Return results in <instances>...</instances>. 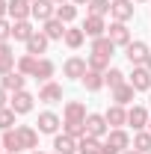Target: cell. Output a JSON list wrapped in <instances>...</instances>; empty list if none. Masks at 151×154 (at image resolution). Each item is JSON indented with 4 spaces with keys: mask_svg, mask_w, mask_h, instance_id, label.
<instances>
[{
    "mask_svg": "<svg viewBox=\"0 0 151 154\" xmlns=\"http://www.w3.org/2000/svg\"><path fill=\"white\" fill-rule=\"evenodd\" d=\"M107 134H110V125H107L104 113H89V116H86V136H98V139H104Z\"/></svg>",
    "mask_w": 151,
    "mask_h": 154,
    "instance_id": "obj_1",
    "label": "cell"
},
{
    "mask_svg": "<svg viewBox=\"0 0 151 154\" xmlns=\"http://www.w3.org/2000/svg\"><path fill=\"white\" fill-rule=\"evenodd\" d=\"M107 36L113 42L116 48H128L131 45V30H128V24H122V21H113L110 27H107Z\"/></svg>",
    "mask_w": 151,
    "mask_h": 154,
    "instance_id": "obj_2",
    "label": "cell"
},
{
    "mask_svg": "<svg viewBox=\"0 0 151 154\" xmlns=\"http://www.w3.org/2000/svg\"><path fill=\"white\" fill-rule=\"evenodd\" d=\"M148 54H151V48L145 45V42H131V45L125 48V57H128L131 65H145Z\"/></svg>",
    "mask_w": 151,
    "mask_h": 154,
    "instance_id": "obj_3",
    "label": "cell"
},
{
    "mask_svg": "<svg viewBox=\"0 0 151 154\" xmlns=\"http://www.w3.org/2000/svg\"><path fill=\"white\" fill-rule=\"evenodd\" d=\"M128 83L136 92H151V71L145 65H133V74L128 77Z\"/></svg>",
    "mask_w": 151,
    "mask_h": 154,
    "instance_id": "obj_4",
    "label": "cell"
},
{
    "mask_svg": "<svg viewBox=\"0 0 151 154\" xmlns=\"http://www.w3.org/2000/svg\"><path fill=\"white\" fill-rule=\"evenodd\" d=\"M86 71H89V65H86V59H83V57H68V59H65V65H62V74L71 77V80H83Z\"/></svg>",
    "mask_w": 151,
    "mask_h": 154,
    "instance_id": "obj_5",
    "label": "cell"
},
{
    "mask_svg": "<svg viewBox=\"0 0 151 154\" xmlns=\"http://www.w3.org/2000/svg\"><path fill=\"white\" fill-rule=\"evenodd\" d=\"M33 101H36V98L30 95L27 89H21V92H15V95L9 98V107H12L18 116H27L30 110H33Z\"/></svg>",
    "mask_w": 151,
    "mask_h": 154,
    "instance_id": "obj_6",
    "label": "cell"
},
{
    "mask_svg": "<svg viewBox=\"0 0 151 154\" xmlns=\"http://www.w3.org/2000/svg\"><path fill=\"white\" fill-rule=\"evenodd\" d=\"M30 6H33V18L42 21V24L57 18V3H51V0H33Z\"/></svg>",
    "mask_w": 151,
    "mask_h": 154,
    "instance_id": "obj_7",
    "label": "cell"
},
{
    "mask_svg": "<svg viewBox=\"0 0 151 154\" xmlns=\"http://www.w3.org/2000/svg\"><path fill=\"white\" fill-rule=\"evenodd\" d=\"M59 125H62V119H59L57 113H51V110H45V113H39V134H54L57 136V131H59Z\"/></svg>",
    "mask_w": 151,
    "mask_h": 154,
    "instance_id": "obj_8",
    "label": "cell"
},
{
    "mask_svg": "<svg viewBox=\"0 0 151 154\" xmlns=\"http://www.w3.org/2000/svg\"><path fill=\"white\" fill-rule=\"evenodd\" d=\"M148 110H145V107H136V104H133L131 110H128V125H131L133 128V134H136V131H145V128H148Z\"/></svg>",
    "mask_w": 151,
    "mask_h": 154,
    "instance_id": "obj_9",
    "label": "cell"
},
{
    "mask_svg": "<svg viewBox=\"0 0 151 154\" xmlns=\"http://www.w3.org/2000/svg\"><path fill=\"white\" fill-rule=\"evenodd\" d=\"M83 33L89 38H101L107 36V21L98 18V15H86V21H83Z\"/></svg>",
    "mask_w": 151,
    "mask_h": 154,
    "instance_id": "obj_10",
    "label": "cell"
},
{
    "mask_svg": "<svg viewBox=\"0 0 151 154\" xmlns=\"http://www.w3.org/2000/svg\"><path fill=\"white\" fill-rule=\"evenodd\" d=\"M110 15H113V21L128 24V21L133 18V0H113V6H110Z\"/></svg>",
    "mask_w": 151,
    "mask_h": 154,
    "instance_id": "obj_11",
    "label": "cell"
},
{
    "mask_svg": "<svg viewBox=\"0 0 151 154\" xmlns=\"http://www.w3.org/2000/svg\"><path fill=\"white\" fill-rule=\"evenodd\" d=\"M9 18L12 21H30L33 18L30 0H9Z\"/></svg>",
    "mask_w": 151,
    "mask_h": 154,
    "instance_id": "obj_12",
    "label": "cell"
},
{
    "mask_svg": "<svg viewBox=\"0 0 151 154\" xmlns=\"http://www.w3.org/2000/svg\"><path fill=\"white\" fill-rule=\"evenodd\" d=\"M39 101H45V104H59V101H62V86L54 83V80L42 83V89H39Z\"/></svg>",
    "mask_w": 151,
    "mask_h": 154,
    "instance_id": "obj_13",
    "label": "cell"
},
{
    "mask_svg": "<svg viewBox=\"0 0 151 154\" xmlns=\"http://www.w3.org/2000/svg\"><path fill=\"white\" fill-rule=\"evenodd\" d=\"M86 104L83 101H68L62 110V122H86Z\"/></svg>",
    "mask_w": 151,
    "mask_h": 154,
    "instance_id": "obj_14",
    "label": "cell"
},
{
    "mask_svg": "<svg viewBox=\"0 0 151 154\" xmlns=\"http://www.w3.org/2000/svg\"><path fill=\"white\" fill-rule=\"evenodd\" d=\"M18 136H21L24 151H36L39 148V131L33 128V125H18Z\"/></svg>",
    "mask_w": 151,
    "mask_h": 154,
    "instance_id": "obj_15",
    "label": "cell"
},
{
    "mask_svg": "<svg viewBox=\"0 0 151 154\" xmlns=\"http://www.w3.org/2000/svg\"><path fill=\"white\" fill-rule=\"evenodd\" d=\"M104 119H107L110 128H125V125H128V110H125L122 104H113V107H107Z\"/></svg>",
    "mask_w": 151,
    "mask_h": 154,
    "instance_id": "obj_16",
    "label": "cell"
},
{
    "mask_svg": "<svg viewBox=\"0 0 151 154\" xmlns=\"http://www.w3.org/2000/svg\"><path fill=\"white\" fill-rule=\"evenodd\" d=\"M0 86L6 89V92H21L24 86H27V77L21 74V71H9V74H3V80H0Z\"/></svg>",
    "mask_w": 151,
    "mask_h": 154,
    "instance_id": "obj_17",
    "label": "cell"
},
{
    "mask_svg": "<svg viewBox=\"0 0 151 154\" xmlns=\"http://www.w3.org/2000/svg\"><path fill=\"white\" fill-rule=\"evenodd\" d=\"M107 145H113V148H119V151H128V148H131L128 131H125V128H113V131L107 134Z\"/></svg>",
    "mask_w": 151,
    "mask_h": 154,
    "instance_id": "obj_18",
    "label": "cell"
},
{
    "mask_svg": "<svg viewBox=\"0 0 151 154\" xmlns=\"http://www.w3.org/2000/svg\"><path fill=\"white\" fill-rule=\"evenodd\" d=\"M48 45H51V38L45 36L42 30H36L33 36L27 38V54H33V57H39V54H45V51H48Z\"/></svg>",
    "mask_w": 151,
    "mask_h": 154,
    "instance_id": "obj_19",
    "label": "cell"
},
{
    "mask_svg": "<svg viewBox=\"0 0 151 154\" xmlns=\"http://www.w3.org/2000/svg\"><path fill=\"white\" fill-rule=\"evenodd\" d=\"M0 145H3V151H9V154L24 151V145H21V136H18V128H12V131H3Z\"/></svg>",
    "mask_w": 151,
    "mask_h": 154,
    "instance_id": "obj_20",
    "label": "cell"
},
{
    "mask_svg": "<svg viewBox=\"0 0 151 154\" xmlns=\"http://www.w3.org/2000/svg\"><path fill=\"white\" fill-rule=\"evenodd\" d=\"M65 30H68V27H65L59 18H51V21H45V24H42V33L51 38V42H57V38H65Z\"/></svg>",
    "mask_w": 151,
    "mask_h": 154,
    "instance_id": "obj_21",
    "label": "cell"
},
{
    "mask_svg": "<svg viewBox=\"0 0 151 154\" xmlns=\"http://www.w3.org/2000/svg\"><path fill=\"white\" fill-rule=\"evenodd\" d=\"M54 151L57 154H74L77 151V139L68 134H57L54 136Z\"/></svg>",
    "mask_w": 151,
    "mask_h": 154,
    "instance_id": "obj_22",
    "label": "cell"
},
{
    "mask_svg": "<svg viewBox=\"0 0 151 154\" xmlns=\"http://www.w3.org/2000/svg\"><path fill=\"white\" fill-rule=\"evenodd\" d=\"M80 83L86 86V92H101V89L107 86V83H104V71H92V68L83 74V80H80Z\"/></svg>",
    "mask_w": 151,
    "mask_h": 154,
    "instance_id": "obj_23",
    "label": "cell"
},
{
    "mask_svg": "<svg viewBox=\"0 0 151 154\" xmlns=\"http://www.w3.org/2000/svg\"><path fill=\"white\" fill-rule=\"evenodd\" d=\"M104 148V142L98 139V136H83V139H77V154H101Z\"/></svg>",
    "mask_w": 151,
    "mask_h": 154,
    "instance_id": "obj_24",
    "label": "cell"
},
{
    "mask_svg": "<svg viewBox=\"0 0 151 154\" xmlns=\"http://www.w3.org/2000/svg\"><path fill=\"white\" fill-rule=\"evenodd\" d=\"M33 33H36V30H33L30 21H12V38H15V42H24V45H27V38L33 36Z\"/></svg>",
    "mask_w": 151,
    "mask_h": 154,
    "instance_id": "obj_25",
    "label": "cell"
},
{
    "mask_svg": "<svg viewBox=\"0 0 151 154\" xmlns=\"http://www.w3.org/2000/svg\"><path fill=\"white\" fill-rule=\"evenodd\" d=\"M133 95H136V89H133L131 83H122L119 89H113V104H122V107H128L133 101Z\"/></svg>",
    "mask_w": 151,
    "mask_h": 154,
    "instance_id": "obj_26",
    "label": "cell"
},
{
    "mask_svg": "<svg viewBox=\"0 0 151 154\" xmlns=\"http://www.w3.org/2000/svg\"><path fill=\"white\" fill-rule=\"evenodd\" d=\"M62 42H65V45H68L71 51H77V48H80V45L86 42V33H83V27H68V30H65V38H62Z\"/></svg>",
    "mask_w": 151,
    "mask_h": 154,
    "instance_id": "obj_27",
    "label": "cell"
},
{
    "mask_svg": "<svg viewBox=\"0 0 151 154\" xmlns=\"http://www.w3.org/2000/svg\"><path fill=\"white\" fill-rule=\"evenodd\" d=\"M36 65H39V57L24 54V57L18 59V65H15V71H21L24 77H33V74H36Z\"/></svg>",
    "mask_w": 151,
    "mask_h": 154,
    "instance_id": "obj_28",
    "label": "cell"
},
{
    "mask_svg": "<svg viewBox=\"0 0 151 154\" xmlns=\"http://www.w3.org/2000/svg\"><path fill=\"white\" fill-rule=\"evenodd\" d=\"M133 148H136L139 154H148L151 151V131H148V128L133 134Z\"/></svg>",
    "mask_w": 151,
    "mask_h": 154,
    "instance_id": "obj_29",
    "label": "cell"
},
{
    "mask_svg": "<svg viewBox=\"0 0 151 154\" xmlns=\"http://www.w3.org/2000/svg\"><path fill=\"white\" fill-rule=\"evenodd\" d=\"M116 45L110 42V36H101V38H92V54H101V57H113Z\"/></svg>",
    "mask_w": 151,
    "mask_h": 154,
    "instance_id": "obj_30",
    "label": "cell"
},
{
    "mask_svg": "<svg viewBox=\"0 0 151 154\" xmlns=\"http://www.w3.org/2000/svg\"><path fill=\"white\" fill-rule=\"evenodd\" d=\"M54 71H57V65L51 62V59H39V65H36V80H42V83H48L51 77H54Z\"/></svg>",
    "mask_w": 151,
    "mask_h": 154,
    "instance_id": "obj_31",
    "label": "cell"
},
{
    "mask_svg": "<svg viewBox=\"0 0 151 154\" xmlns=\"http://www.w3.org/2000/svg\"><path fill=\"white\" fill-rule=\"evenodd\" d=\"M104 83H107L110 89H119L122 83H128V77H125L122 68H107V71H104Z\"/></svg>",
    "mask_w": 151,
    "mask_h": 154,
    "instance_id": "obj_32",
    "label": "cell"
},
{
    "mask_svg": "<svg viewBox=\"0 0 151 154\" xmlns=\"http://www.w3.org/2000/svg\"><path fill=\"white\" fill-rule=\"evenodd\" d=\"M62 134L74 136V139H83L86 136V122H62Z\"/></svg>",
    "mask_w": 151,
    "mask_h": 154,
    "instance_id": "obj_33",
    "label": "cell"
},
{
    "mask_svg": "<svg viewBox=\"0 0 151 154\" xmlns=\"http://www.w3.org/2000/svg\"><path fill=\"white\" fill-rule=\"evenodd\" d=\"M57 18L62 21V24H71V21L77 18V6H74V3H62V6H57Z\"/></svg>",
    "mask_w": 151,
    "mask_h": 154,
    "instance_id": "obj_34",
    "label": "cell"
},
{
    "mask_svg": "<svg viewBox=\"0 0 151 154\" xmlns=\"http://www.w3.org/2000/svg\"><path fill=\"white\" fill-rule=\"evenodd\" d=\"M86 6H89V15H98V18H104V15L110 12V6H113V0H89Z\"/></svg>",
    "mask_w": 151,
    "mask_h": 154,
    "instance_id": "obj_35",
    "label": "cell"
},
{
    "mask_svg": "<svg viewBox=\"0 0 151 154\" xmlns=\"http://www.w3.org/2000/svg\"><path fill=\"white\" fill-rule=\"evenodd\" d=\"M86 65H89L92 71H107V68H110V57H101V54H89Z\"/></svg>",
    "mask_w": 151,
    "mask_h": 154,
    "instance_id": "obj_36",
    "label": "cell"
},
{
    "mask_svg": "<svg viewBox=\"0 0 151 154\" xmlns=\"http://www.w3.org/2000/svg\"><path fill=\"white\" fill-rule=\"evenodd\" d=\"M15 110H12V107H3V110H0V131H12V128H15Z\"/></svg>",
    "mask_w": 151,
    "mask_h": 154,
    "instance_id": "obj_37",
    "label": "cell"
},
{
    "mask_svg": "<svg viewBox=\"0 0 151 154\" xmlns=\"http://www.w3.org/2000/svg\"><path fill=\"white\" fill-rule=\"evenodd\" d=\"M12 38V24L6 18H0V42H9Z\"/></svg>",
    "mask_w": 151,
    "mask_h": 154,
    "instance_id": "obj_38",
    "label": "cell"
},
{
    "mask_svg": "<svg viewBox=\"0 0 151 154\" xmlns=\"http://www.w3.org/2000/svg\"><path fill=\"white\" fill-rule=\"evenodd\" d=\"M15 65H18V62H15V57L0 59V77H3V74H9V71H15Z\"/></svg>",
    "mask_w": 151,
    "mask_h": 154,
    "instance_id": "obj_39",
    "label": "cell"
},
{
    "mask_svg": "<svg viewBox=\"0 0 151 154\" xmlns=\"http://www.w3.org/2000/svg\"><path fill=\"white\" fill-rule=\"evenodd\" d=\"M9 57H15V51L9 48V42H0V59H9Z\"/></svg>",
    "mask_w": 151,
    "mask_h": 154,
    "instance_id": "obj_40",
    "label": "cell"
},
{
    "mask_svg": "<svg viewBox=\"0 0 151 154\" xmlns=\"http://www.w3.org/2000/svg\"><path fill=\"white\" fill-rule=\"evenodd\" d=\"M3 107H9V98H6V89L0 86V110H3Z\"/></svg>",
    "mask_w": 151,
    "mask_h": 154,
    "instance_id": "obj_41",
    "label": "cell"
},
{
    "mask_svg": "<svg viewBox=\"0 0 151 154\" xmlns=\"http://www.w3.org/2000/svg\"><path fill=\"white\" fill-rule=\"evenodd\" d=\"M101 154H122V151H119V148H113V145H107V142H104V148H101Z\"/></svg>",
    "mask_w": 151,
    "mask_h": 154,
    "instance_id": "obj_42",
    "label": "cell"
},
{
    "mask_svg": "<svg viewBox=\"0 0 151 154\" xmlns=\"http://www.w3.org/2000/svg\"><path fill=\"white\" fill-rule=\"evenodd\" d=\"M6 15H9V3H6V0H0V18H6Z\"/></svg>",
    "mask_w": 151,
    "mask_h": 154,
    "instance_id": "obj_43",
    "label": "cell"
},
{
    "mask_svg": "<svg viewBox=\"0 0 151 154\" xmlns=\"http://www.w3.org/2000/svg\"><path fill=\"white\" fill-rule=\"evenodd\" d=\"M71 3H74V6H86L89 0H71Z\"/></svg>",
    "mask_w": 151,
    "mask_h": 154,
    "instance_id": "obj_44",
    "label": "cell"
},
{
    "mask_svg": "<svg viewBox=\"0 0 151 154\" xmlns=\"http://www.w3.org/2000/svg\"><path fill=\"white\" fill-rule=\"evenodd\" d=\"M145 68H148V71H151V54H148V59H145Z\"/></svg>",
    "mask_w": 151,
    "mask_h": 154,
    "instance_id": "obj_45",
    "label": "cell"
},
{
    "mask_svg": "<svg viewBox=\"0 0 151 154\" xmlns=\"http://www.w3.org/2000/svg\"><path fill=\"white\" fill-rule=\"evenodd\" d=\"M122 154H139V151H136V148H128V151H122Z\"/></svg>",
    "mask_w": 151,
    "mask_h": 154,
    "instance_id": "obj_46",
    "label": "cell"
},
{
    "mask_svg": "<svg viewBox=\"0 0 151 154\" xmlns=\"http://www.w3.org/2000/svg\"><path fill=\"white\" fill-rule=\"evenodd\" d=\"M51 3H57V6H62V3H68V0H51Z\"/></svg>",
    "mask_w": 151,
    "mask_h": 154,
    "instance_id": "obj_47",
    "label": "cell"
},
{
    "mask_svg": "<svg viewBox=\"0 0 151 154\" xmlns=\"http://www.w3.org/2000/svg\"><path fill=\"white\" fill-rule=\"evenodd\" d=\"M148 107H151V92H148Z\"/></svg>",
    "mask_w": 151,
    "mask_h": 154,
    "instance_id": "obj_48",
    "label": "cell"
},
{
    "mask_svg": "<svg viewBox=\"0 0 151 154\" xmlns=\"http://www.w3.org/2000/svg\"><path fill=\"white\" fill-rule=\"evenodd\" d=\"M148 131H151V119H148Z\"/></svg>",
    "mask_w": 151,
    "mask_h": 154,
    "instance_id": "obj_49",
    "label": "cell"
},
{
    "mask_svg": "<svg viewBox=\"0 0 151 154\" xmlns=\"http://www.w3.org/2000/svg\"><path fill=\"white\" fill-rule=\"evenodd\" d=\"M30 154H42V151H30Z\"/></svg>",
    "mask_w": 151,
    "mask_h": 154,
    "instance_id": "obj_50",
    "label": "cell"
},
{
    "mask_svg": "<svg viewBox=\"0 0 151 154\" xmlns=\"http://www.w3.org/2000/svg\"><path fill=\"white\" fill-rule=\"evenodd\" d=\"M133 3H142V0H133Z\"/></svg>",
    "mask_w": 151,
    "mask_h": 154,
    "instance_id": "obj_51",
    "label": "cell"
},
{
    "mask_svg": "<svg viewBox=\"0 0 151 154\" xmlns=\"http://www.w3.org/2000/svg\"><path fill=\"white\" fill-rule=\"evenodd\" d=\"M0 154H3V145H0Z\"/></svg>",
    "mask_w": 151,
    "mask_h": 154,
    "instance_id": "obj_52",
    "label": "cell"
},
{
    "mask_svg": "<svg viewBox=\"0 0 151 154\" xmlns=\"http://www.w3.org/2000/svg\"><path fill=\"white\" fill-rule=\"evenodd\" d=\"M3 154H9V151H3Z\"/></svg>",
    "mask_w": 151,
    "mask_h": 154,
    "instance_id": "obj_53",
    "label": "cell"
},
{
    "mask_svg": "<svg viewBox=\"0 0 151 154\" xmlns=\"http://www.w3.org/2000/svg\"><path fill=\"white\" fill-rule=\"evenodd\" d=\"M30 3H33V0H30Z\"/></svg>",
    "mask_w": 151,
    "mask_h": 154,
    "instance_id": "obj_54",
    "label": "cell"
},
{
    "mask_svg": "<svg viewBox=\"0 0 151 154\" xmlns=\"http://www.w3.org/2000/svg\"><path fill=\"white\" fill-rule=\"evenodd\" d=\"M54 154H57V151H54Z\"/></svg>",
    "mask_w": 151,
    "mask_h": 154,
    "instance_id": "obj_55",
    "label": "cell"
},
{
    "mask_svg": "<svg viewBox=\"0 0 151 154\" xmlns=\"http://www.w3.org/2000/svg\"><path fill=\"white\" fill-rule=\"evenodd\" d=\"M148 154H151V151H148Z\"/></svg>",
    "mask_w": 151,
    "mask_h": 154,
    "instance_id": "obj_56",
    "label": "cell"
}]
</instances>
